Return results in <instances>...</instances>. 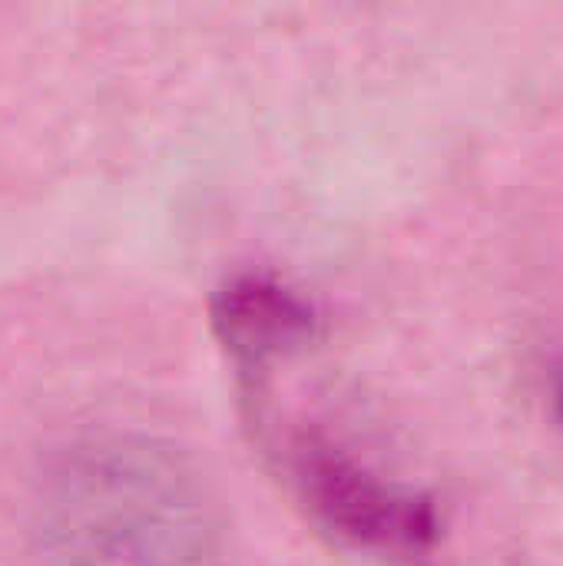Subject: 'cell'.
Here are the masks:
<instances>
[{
  "mask_svg": "<svg viewBox=\"0 0 563 566\" xmlns=\"http://www.w3.org/2000/svg\"><path fill=\"white\" fill-rule=\"evenodd\" d=\"M46 566H222V527L196 468L133 431L56 448L37 478Z\"/></svg>",
  "mask_w": 563,
  "mask_h": 566,
  "instance_id": "6da1fadb",
  "label": "cell"
},
{
  "mask_svg": "<svg viewBox=\"0 0 563 566\" xmlns=\"http://www.w3.org/2000/svg\"><path fill=\"white\" fill-rule=\"evenodd\" d=\"M285 458L305 507L345 544L405 564L431 554L438 524L421 497L315 434L292 441Z\"/></svg>",
  "mask_w": 563,
  "mask_h": 566,
  "instance_id": "7a4b0ae2",
  "label": "cell"
},
{
  "mask_svg": "<svg viewBox=\"0 0 563 566\" xmlns=\"http://www.w3.org/2000/svg\"><path fill=\"white\" fill-rule=\"evenodd\" d=\"M219 332L246 361L299 342L309 328V315L282 289L236 282L219 302Z\"/></svg>",
  "mask_w": 563,
  "mask_h": 566,
  "instance_id": "3957f363",
  "label": "cell"
}]
</instances>
